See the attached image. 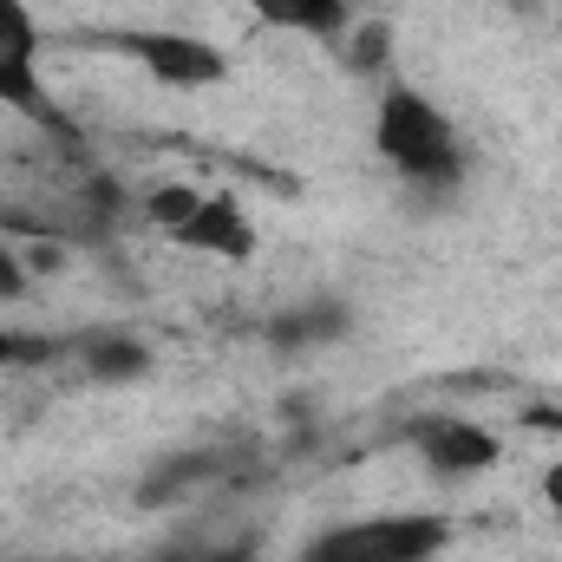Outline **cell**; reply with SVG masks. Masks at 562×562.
I'll use <instances>...</instances> for the list:
<instances>
[{"instance_id":"1","label":"cell","mask_w":562,"mask_h":562,"mask_svg":"<svg viewBox=\"0 0 562 562\" xmlns=\"http://www.w3.org/2000/svg\"><path fill=\"white\" fill-rule=\"evenodd\" d=\"M373 150L425 196H445L464 183V144L458 125L413 86H386L380 92V112H373Z\"/></svg>"},{"instance_id":"2","label":"cell","mask_w":562,"mask_h":562,"mask_svg":"<svg viewBox=\"0 0 562 562\" xmlns=\"http://www.w3.org/2000/svg\"><path fill=\"white\" fill-rule=\"evenodd\" d=\"M445 543H451L445 510H380L307 537L294 562H438Z\"/></svg>"},{"instance_id":"3","label":"cell","mask_w":562,"mask_h":562,"mask_svg":"<svg viewBox=\"0 0 562 562\" xmlns=\"http://www.w3.org/2000/svg\"><path fill=\"white\" fill-rule=\"evenodd\" d=\"M144 216L170 243H183L196 256H223V262H249L256 256V223H249V210L236 196H203L190 183H164V190L144 196Z\"/></svg>"},{"instance_id":"4","label":"cell","mask_w":562,"mask_h":562,"mask_svg":"<svg viewBox=\"0 0 562 562\" xmlns=\"http://www.w3.org/2000/svg\"><path fill=\"white\" fill-rule=\"evenodd\" d=\"M112 46H119L125 59H138L144 79H157V86H170V92H203V86H216V79L229 72L223 46L183 33V26H132V33H112Z\"/></svg>"},{"instance_id":"5","label":"cell","mask_w":562,"mask_h":562,"mask_svg":"<svg viewBox=\"0 0 562 562\" xmlns=\"http://www.w3.org/2000/svg\"><path fill=\"white\" fill-rule=\"evenodd\" d=\"M413 451H419L425 464L438 471V477H451V484H464V477H484L497 458H504V438L491 431V425L464 419V413H425L413 419Z\"/></svg>"},{"instance_id":"6","label":"cell","mask_w":562,"mask_h":562,"mask_svg":"<svg viewBox=\"0 0 562 562\" xmlns=\"http://www.w3.org/2000/svg\"><path fill=\"white\" fill-rule=\"evenodd\" d=\"M40 53H46V33H40L33 7L26 0H0V105L20 112V119H40L46 112Z\"/></svg>"},{"instance_id":"7","label":"cell","mask_w":562,"mask_h":562,"mask_svg":"<svg viewBox=\"0 0 562 562\" xmlns=\"http://www.w3.org/2000/svg\"><path fill=\"white\" fill-rule=\"evenodd\" d=\"M262 26L294 33V40H340L353 26V7L347 0H243Z\"/></svg>"},{"instance_id":"8","label":"cell","mask_w":562,"mask_h":562,"mask_svg":"<svg viewBox=\"0 0 562 562\" xmlns=\"http://www.w3.org/2000/svg\"><path fill=\"white\" fill-rule=\"evenodd\" d=\"M79 367L99 380V386H132L150 373V347L138 334H86L79 340Z\"/></svg>"},{"instance_id":"9","label":"cell","mask_w":562,"mask_h":562,"mask_svg":"<svg viewBox=\"0 0 562 562\" xmlns=\"http://www.w3.org/2000/svg\"><path fill=\"white\" fill-rule=\"evenodd\" d=\"M164 562H262V543L249 530H223V537H190Z\"/></svg>"},{"instance_id":"10","label":"cell","mask_w":562,"mask_h":562,"mask_svg":"<svg viewBox=\"0 0 562 562\" xmlns=\"http://www.w3.org/2000/svg\"><path fill=\"white\" fill-rule=\"evenodd\" d=\"M26 294V262H20V249L0 236V301H20Z\"/></svg>"},{"instance_id":"11","label":"cell","mask_w":562,"mask_h":562,"mask_svg":"<svg viewBox=\"0 0 562 562\" xmlns=\"http://www.w3.org/2000/svg\"><path fill=\"white\" fill-rule=\"evenodd\" d=\"M7 360H20V334H13V327H0V367H7Z\"/></svg>"},{"instance_id":"12","label":"cell","mask_w":562,"mask_h":562,"mask_svg":"<svg viewBox=\"0 0 562 562\" xmlns=\"http://www.w3.org/2000/svg\"><path fill=\"white\" fill-rule=\"evenodd\" d=\"M0 562H99V557H0Z\"/></svg>"},{"instance_id":"13","label":"cell","mask_w":562,"mask_h":562,"mask_svg":"<svg viewBox=\"0 0 562 562\" xmlns=\"http://www.w3.org/2000/svg\"><path fill=\"white\" fill-rule=\"evenodd\" d=\"M550 504H557V510H562V464H557V471H550Z\"/></svg>"}]
</instances>
